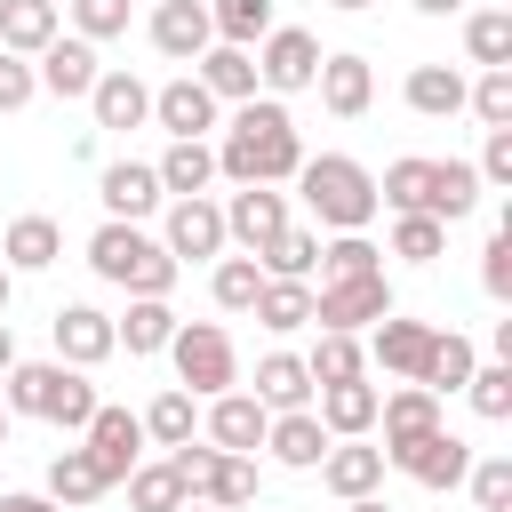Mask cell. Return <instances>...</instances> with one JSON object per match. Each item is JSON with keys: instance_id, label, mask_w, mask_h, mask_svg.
Returning <instances> with one entry per match:
<instances>
[{"instance_id": "1", "label": "cell", "mask_w": 512, "mask_h": 512, "mask_svg": "<svg viewBox=\"0 0 512 512\" xmlns=\"http://www.w3.org/2000/svg\"><path fill=\"white\" fill-rule=\"evenodd\" d=\"M296 160H304V136H296V120H288L280 96L232 104V120L216 136V176L224 184H288Z\"/></svg>"}, {"instance_id": "2", "label": "cell", "mask_w": 512, "mask_h": 512, "mask_svg": "<svg viewBox=\"0 0 512 512\" xmlns=\"http://www.w3.org/2000/svg\"><path fill=\"white\" fill-rule=\"evenodd\" d=\"M288 184L304 192V208H312L320 232H368L376 224V176L352 152H304Z\"/></svg>"}, {"instance_id": "3", "label": "cell", "mask_w": 512, "mask_h": 512, "mask_svg": "<svg viewBox=\"0 0 512 512\" xmlns=\"http://www.w3.org/2000/svg\"><path fill=\"white\" fill-rule=\"evenodd\" d=\"M88 272L104 280V288H120V296H168L176 288V256L160 248V232H144V224H120V216H104L96 232H88Z\"/></svg>"}, {"instance_id": "4", "label": "cell", "mask_w": 512, "mask_h": 512, "mask_svg": "<svg viewBox=\"0 0 512 512\" xmlns=\"http://www.w3.org/2000/svg\"><path fill=\"white\" fill-rule=\"evenodd\" d=\"M168 360H176V384H184L192 400H216V392H232V384H240V352H232L224 320H176Z\"/></svg>"}, {"instance_id": "5", "label": "cell", "mask_w": 512, "mask_h": 512, "mask_svg": "<svg viewBox=\"0 0 512 512\" xmlns=\"http://www.w3.org/2000/svg\"><path fill=\"white\" fill-rule=\"evenodd\" d=\"M80 448H88L96 480H104V488H120V480L144 464V416H136V408H112V400H96V416L80 424Z\"/></svg>"}, {"instance_id": "6", "label": "cell", "mask_w": 512, "mask_h": 512, "mask_svg": "<svg viewBox=\"0 0 512 512\" xmlns=\"http://www.w3.org/2000/svg\"><path fill=\"white\" fill-rule=\"evenodd\" d=\"M312 72H320V40L304 32V24H272L264 40H256V88L264 96H304L312 88Z\"/></svg>"}, {"instance_id": "7", "label": "cell", "mask_w": 512, "mask_h": 512, "mask_svg": "<svg viewBox=\"0 0 512 512\" xmlns=\"http://www.w3.org/2000/svg\"><path fill=\"white\" fill-rule=\"evenodd\" d=\"M384 312H400V296H392L384 272H368V280H320V288H312V328L360 336V328H376Z\"/></svg>"}, {"instance_id": "8", "label": "cell", "mask_w": 512, "mask_h": 512, "mask_svg": "<svg viewBox=\"0 0 512 512\" xmlns=\"http://www.w3.org/2000/svg\"><path fill=\"white\" fill-rule=\"evenodd\" d=\"M160 248L176 264H216L232 240H224V200L192 192V200H168V224H160Z\"/></svg>"}, {"instance_id": "9", "label": "cell", "mask_w": 512, "mask_h": 512, "mask_svg": "<svg viewBox=\"0 0 512 512\" xmlns=\"http://www.w3.org/2000/svg\"><path fill=\"white\" fill-rule=\"evenodd\" d=\"M32 72H40V96H56V104H88V88H96V40H80V32H56L40 56H32Z\"/></svg>"}, {"instance_id": "10", "label": "cell", "mask_w": 512, "mask_h": 512, "mask_svg": "<svg viewBox=\"0 0 512 512\" xmlns=\"http://www.w3.org/2000/svg\"><path fill=\"white\" fill-rule=\"evenodd\" d=\"M264 424H272V408L256 400V392H216V400H200V440H216V448H232V456H256L264 448Z\"/></svg>"}, {"instance_id": "11", "label": "cell", "mask_w": 512, "mask_h": 512, "mask_svg": "<svg viewBox=\"0 0 512 512\" xmlns=\"http://www.w3.org/2000/svg\"><path fill=\"white\" fill-rule=\"evenodd\" d=\"M48 336H56V360L64 368H104L120 344H112V312H96V304H56L48 312Z\"/></svg>"}, {"instance_id": "12", "label": "cell", "mask_w": 512, "mask_h": 512, "mask_svg": "<svg viewBox=\"0 0 512 512\" xmlns=\"http://www.w3.org/2000/svg\"><path fill=\"white\" fill-rule=\"evenodd\" d=\"M392 472H408L416 488H464V472H472V440H456L448 424H432L424 440H408V448L392 456Z\"/></svg>"}, {"instance_id": "13", "label": "cell", "mask_w": 512, "mask_h": 512, "mask_svg": "<svg viewBox=\"0 0 512 512\" xmlns=\"http://www.w3.org/2000/svg\"><path fill=\"white\" fill-rule=\"evenodd\" d=\"M152 128H168V136H208V128H224V104L200 88V72H176V80L152 88Z\"/></svg>"}, {"instance_id": "14", "label": "cell", "mask_w": 512, "mask_h": 512, "mask_svg": "<svg viewBox=\"0 0 512 512\" xmlns=\"http://www.w3.org/2000/svg\"><path fill=\"white\" fill-rule=\"evenodd\" d=\"M280 224H288V192H280V184H232V200H224V240H232V248L256 256Z\"/></svg>"}, {"instance_id": "15", "label": "cell", "mask_w": 512, "mask_h": 512, "mask_svg": "<svg viewBox=\"0 0 512 512\" xmlns=\"http://www.w3.org/2000/svg\"><path fill=\"white\" fill-rule=\"evenodd\" d=\"M312 472H320V488H328L336 504L384 496V448H368V432H360V440H328V456H320Z\"/></svg>"}, {"instance_id": "16", "label": "cell", "mask_w": 512, "mask_h": 512, "mask_svg": "<svg viewBox=\"0 0 512 512\" xmlns=\"http://www.w3.org/2000/svg\"><path fill=\"white\" fill-rule=\"evenodd\" d=\"M312 88H320V112H336V120H360V112L376 104V64H368V56H352V48H336V56H320Z\"/></svg>"}, {"instance_id": "17", "label": "cell", "mask_w": 512, "mask_h": 512, "mask_svg": "<svg viewBox=\"0 0 512 512\" xmlns=\"http://www.w3.org/2000/svg\"><path fill=\"white\" fill-rule=\"evenodd\" d=\"M96 200H104V216H120V224H144L152 208H168L152 160H112V168H96Z\"/></svg>"}, {"instance_id": "18", "label": "cell", "mask_w": 512, "mask_h": 512, "mask_svg": "<svg viewBox=\"0 0 512 512\" xmlns=\"http://www.w3.org/2000/svg\"><path fill=\"white\" fill-rule=\"evenodd\" d=\"M88 112H96V128L128 136V128H144V120H152V88H144L128 64H104V72H96V88H88Z\"/></svg>"}, {"instance_id": "19", "label": "cell", "mask_w": 512, "mask_h": 512, "mask_svg": "<svg viewBox=\"0 0 512 512\" xmlns=\"http://www.w3.org/2000/svg\"><path fill=\"white\" fill-rule=\"evenodd\" d=\"M424 352H432V320H408V312H384V320L368 328V360H376L384 376H400V384H416V368H424Z\"/></svg>"}, {"instance_id": "20", "label": "cell", "mask_w": 512, "mask_h": 512, "mask_svg": "<svg viewBox=\"0 0 512 512\" xmlns=\"http://www.w3.org/2000/svg\"><path fill=\"white\" fill-rule=\"evenodd\" d=\"M376 384L368 376H344V384H320L312 392V416L328 424V440H360V432H376Z\"/></svg>"}, {"instance_id": "21", "label": "cell", "mask_w": 512, "mask_h": 512, "mask_svg": "<svg viewBox=\"0 0 512 512\" xmlns=\"http://www.w3.org/2000/svg\"><path fill=\"white\" fill-rule=\"evenodd\" d=\"M440 424V400L424 392V384H392L384 400H376V432H384V464L408 448V440H424Z\"/></svg>"}, {"instance_id": "22", "label": "cell", "mask_w": 512, "mask_h": 512, "mask_svg": "<svg viewBox=\"0 0 512 512\" xmlns=\"http://www.w3.org/2000/svg\"><path fill=\"white\" fill-rule=\"evenodd\" d=\"M264 456L288 464V472H312V464L328 456V424H320L312 408H280V416L264 424Z\"/></svg>"}, {"instance_id": "23", "label": "cell", "mask_w": 512, "mask_h": 512, "mask_svg": "<svg viewBox=\"0 0 512 512\" xmlns=\"http://www.w3.org/2000/svg\"><path fill=\"white\" fill-rule=\"evenodd\" d=\"M208 40H216L208 32V0H152V48L168 64H192Z\"/></svg>"}, {"instance_id": "24", "label": "cell", "mask_w": 512, "mask_h": 512, "mask_svg": "<svg viewBox=\"0 0 512 512\" xmlns=\"http://www.w3.org/2000/svg\"><path fill=\"white\" fill-rule=\"evenodd\" d=\"M192 72H200V88H208L216 104H248V96H256V48L208 40V48L192 56Z\"/></svg>"}, {"instance_id": "25", "label": "cell", "mask_w": 512, "mask_h": 512, "mask_svg": "<svg viewBox=\"0 0 512 512\" xmlns=\"http://www.w3.org/2000/svg\"><path fill=\"white\" fill-rule=\"evenodd\" d=\"M152 176H160L168 200H192V192L216 184V144H208V136H168V152L152 160Z\"/></svg>"}, {"instance_id": "26", "label": "cell", "mask_w": 512, "mask_h": 512, "mask_svg": "<svg viewBox=\"0 0 512 512\" xmlns=\"http://www.w3.org/2000/svg\"><path fill=\"white\" fill-rule=\"evenodd\" d=\"M168 336H176V304H168V296H128V312L112 320V344H120L128 360L168 352Z\"/></svg>"}, {"instance_id": "27", "label": "cell", "mask_w": 512, "mask_h": 512, "mask_svg": "<svg viewBox=\"0 0 512 512\" xmlns=\"http://www.w3.org/2000/svg\"><path fill=\"white\" fill-rule=\"evenodd\" d=\"M192 496H200V504H216V512H240V504H256V456L208 448V464L192 472Z\"/></svg>"}, {"instance_id": "28", "label": "cell", "mask_w": 512, "mask_h": 512, "mask_svg": "<svg viewBox=\"0 0 512 512\" xmlns=\"http://www.w3.org/2000/svg\"><path fill=\"white\" fill-rule=\"evenodd\" d=\"M64 256V224L56 216H16L8 232H0V264L8 272H48Z\"/></svg>"}, {"instance_id": "29", "label": "cell", "mask_w": 512, "mask_h": 512, "mask_svg": "<svg viewBox=\"0 0 512 512\" xmlns=\"http://www.w3.org/2000/svg\"><path fill=\"white\" fill-rule=\"evenodd\" d=\"M56 32H64V8L56 0H0V48L8 56H40Z\"/></svg>"}, {"instance_id": "30", "label": "cell", "mask_w": 512, "mask_h": 512, "mask_svg": "<svg viewBox=\"0 0 512 512\" xmlns=\"http://www.w3.org/2000/svg\"><path fill=\"white\" fill-rule=\"evenodd\" d=\"M400 96H408V112H424V120H456V112H464V72H456V64H408Z\"/></svg>"}, {"instance_id": "31", "label": "cell", "mask_w": 512, "mask_h": 512, "mask_svg": "<svg viewBox=\"0 0 512 512\" xmlns=\"http://www.w3.org/2000/svg\"><path fill=\"white\" fill-rule=\"evenodd\" d=\"M256 264H264V280H312V272H320V232H312V224H280V232L256 248Z\"/></svg>"}, {"instance_id": "32", "label": "cell", "mask_w": 512, "mask_h": 512, "mask_svg": "<svg viewBox=\"0 0 512 512\" xmlns=\"http://www.w3.org/2000/svg\"><path fill=\"white\" fill-rule=\"evenodd\" d=\"M472 336H456V328H432V352H424V368H416V384L432 392V400H448V392H464V376H472Z\"/></svg>"}, {"instance_id": "33", "label": "cell", "mask_w": 512, "mask_h": 512, "mask_svg": "<svg viewBox=\"0 0 512 512\" xmlns=\"http://www.w3.org/2000/svg\"><path fill=\"white\" fill-rule=\"evenodd\" d=\"M256 400L280 416V408H312V368L304 352H264L256 360Z\"/></svg>"}, {"instance_id": "34", "label": "cell", "mask_w": 512, "mask_h": 512, "mask_svg": "<svg viewBox=\"0 0 512 512\" xmlns=\"http://www.w3.org/2000/svg\"><path fill=\"white\" fill-rule=\"evenodd\" d=\"M472 208H480V168H472V160H432V192H424V216L456 224V216H472Z\"/></svg>"}, {"instance_id": "35", "label": "cell", "mask_w": 512, "mask_h": 512, "mask_svg": "<svg viewBox=\"0 0 512 512\" xmlns=\"http://www.w3.org/2000/svg\"><path fill=\"white\" fill-rule=\"evenodd\" d=\"M56 384H64V360H16L0 376V400H8V416H48Z\"/></svg>"}, {"instance_id": "36", "label": "cell", "mask_w": 512, "mask_h": 512, "mask_svg": "<svg viewBox=\"0 0 512 512\" xmlns=\"http://www.w3.org/2000/svg\"><path fill=\"white\" fill-rule=\"evenodd\" d=\"M136 416H144V440H152V448H184V440L200 432V400H192L184 384L152 392V408H136Z\"/></svg>"}, {"instance_id": "37", "label": "cell", "mask_w": 512, "mask_h": 512, "mask_svg": "<svg viewBox=\"0 0 512 512\" xmlns=\"http://www.w3.org/2000/svg\"><path fill=\"white\" fill-rule=\"evenodd\" d=\"M248 312H256L272 336H296V328H312V280H264Z\"/></svg>"}, {"instance_id": "38", "label": "cell", "mask_w": 512, "mask_h": 512, "mask_svg": "<svg viewBox=\"0 0 512 512\" xmlns=\"http://www.w3.org/2000/svg\"><path fill=\"white\" fill-rule=\"evenodd\" d=\"M304 368H312V392H320V384H344V376H368V344L344 336V328H320L312 352H304Z\"/></svg>"}, {"instance_id": "39", "label": "cell", "mask_w": 512, "mask_h": 512, "mask_svg": "<svg viewBox=\"0 0 512 512\" xmlns=\"http://www.w3.org/2000/svg\"><path fill=\"white\" fill-rule=\"evenodd\" d=\"M40 496H48V504H64V512H72V504H96V496H104V480H96L88 448H56V456H48V488H40Z\"/></svg>"}, {"instance_id": "40", "label": "cell", "mask_w": 512, "mask_h": 512, "mask_svg": "<svg viewBox=\"0 0 512 512\" xmlns=\"http://www.w3.org/2000/svg\"><path fill=\"white\" fill-rule=\"evenodd\" d=\"M272 24H280V8H272V0H208V32H216V40H232V48H256Z\"/></svg>"}, {"instance_id": "41", "label": "cell", "mask_w": 512, "mask_h": 512, "mask_svg": "<svg viewBox=\"0 0 512 512\" xmlns=\"http://www.w3.org/2000/svg\"><path fill=\"white\" fill-rule=\"evenodd\" d=\"M120 488H128V512H176V504H184V472H176L168 456L136 464V472L120 480Z\"/></svg>"}, {"instance_id": "42", "label": "cell", "mask_w": 512, "mask_h": 512, "mask_svg": "<svg viewBox=\"0 0 512 512\" xmlns=\"http://www.w3.org/2000/svg\"><path fill=\"white\" fill-rule=\"evenodd\" d=\"M464 56L488 72V64H512V8H472L464 16Z\"/></svg>"}, {"instance_id": "43", "label": "cell", "mask_w": 512, "mask_h": 512, "mask_svg": "<svg viewBox=\"0 0 512 512\" xmlns=\"http://www.w3.org/2000/svg\"><path fill=\"white\" fill-rule=\"evenodd\" d=\"M368 272H384V248H376L368 232H336V240H320V280H368Z\"/></svg>"}, {"instance_id": "44", "label": "cell", "mask_w": 512, "mask_h": 512, "mask_svg": "<svg viewBox=\"0 0 512 512\" xmlns=\"http://www.w3.org/2000/svg\"><path fill=\"white\" fill-rule=\"evenodd\" d=\"M256 288H264V264L240 248V256H216V272H208V296H216V312H248L256 304Z\"/></svg>"}, {"instance_id": "45", "label": "cell", "mask_w": 512, "mask_h": 512, "mask_svg": "<svg viewBox=\"0 0 512 512\" xmlns=\"http://www.w3.org/2000/svg\"><path fill=\"white\" fill-rule=\"evenodd\" d=\"M464 112L480 128H512V64H488L480 80H464Z\"/></svg>"}, {"instance_id": "46", "label": "cell", "mask_w": 512, "mask_h": 512, "mask_svg": "<svg viewBox=\"0 0 512 512\" xmlns=\"http://www.w3.org/2000/svg\"><path fill=\"white\" fill-rule=\"evenodd\" d=\"M464 400H472V416L504 424V416H512V360H472V376H464Z\"/></svg>"}, {"instance_id": "47", "label": "cell", "mask_w": 512, "mask_h": 512, "mask_svg": "<svg viewBox=\"0 0 512 512\" xmlns=\"http://www.w3.org/2000/svg\"><path fill=\"white\" fill-rule=\"evenodd\" d=\"M392 256L400 264H440L448 256V224L440 216H392Z\"/></svg>"}, {"instance_id": "48", "label": "cell", "mask_w": 512, "mask_h": 512, "mask_svg": "<svg viewBox=\"0 0 512 512\" xmlns=\"http://www.w3.org/2000/svg\"><path fill=\"white\" fill-rule=\"evenodd\" d=\"M96 416V384H88V368H64V384H56V400H48V424L56 432H80Z\"/></svg>"}, {"instance_id": "49", "label": "cell", "mask_w": 512, "mask_h": 512, "mask_svg": "<svg viewBox=\"0 0 512 512\" xmlns=\"http://www.w3.org/2000/svg\"><path fill=\"white\" fill-rule=\"evenodd\" d=\"M464 488H472L480 512H512V456H472Z\"/></svg>"}, {"instance_id": "50", "label": "cell", "mask_w": 512, "mask_h": 512, "mask_svg": "<svg viewBox=\"0 0 512 512\" xmlns=\"http://www.w3.org/2000/svg\"><path fill=\"white\" fill-rule=\"evenodd\" d=\"M480 288L496 296V304H512V216L488 232V248H480Z\"/></svg>"}, {"instance_id": "51", "label": "cell", "mask_w": 512, "mask_h": 512, "mask_svg": "<svg viewBox=\"0 0 512 512\" xmlns=\"http://www.w3.org/2000/svg\"><path fill=\"white\" fill-rule=\"evenodd\" d=\"M128 8L136 0H72V32L80 40H120L128 32Z\"/></svg>"}, {"instance_id": "52", "label": "cell", "mask_w": 512, "mask_h": 512, "mask_svg": "<svg viewBox=\"0 0 512 512\" xmlns=\"http://www.w3.org/2000/svg\"><path fill=\"white\" fill-rule=\"evenodd\" d=\"M472 168H480V192H512V128H488Z\"/></svg>"}, {"instance_id": "53", "label": "cell", "mask_w": 512, "mask_h": 512, "mask_svg": "<svg viewBox=\"0 0 512 512\" xmlns=\"http://www.w3.org/2000/svg\"><path fill=\"white\" fill-rule=\"evenodd\" d=\"M40 96V72H32V56H8L0 48V112H24Z\"/></svg>"}, {"instance_id": "54", "label": "cell", "mask_w": 512, "mask_h": 512, "mask_svg": "<svg viewBox=\"0 0 512 512\" xmlns=\"http://www.w3.org/2000/svg\"><path fill=\"white\" fill-rule=\"evenodd\" d=\"M0 512H64V504H48L40 488H16V496H0Z\"/></svg>"}, {"instance_id": "55", "label": "cell", "mask_w": 512, "mask_h": 512, "mask_svg": "<svg viewBox=\"0 0 512 512\" xmlns=\"http://www.w3.org/2000/svg\"><path fill=\"white\" fill-rule=\"evenodd\" d=\"M408 8H416V16H464L472 0H408Z\"/></svg>"}, {"instance_id": "56", "label": "cell", "mask_w": 512, "mask_h": 512, "mask_svg": "<svg viewBox=\"0 0 512 512\" xmlns=\"http://www.w3.org/2000/svg\"><path fill=\"white\" fill-rule=\"evenodd\" d=\"M16 368V328H8V312H0V376Z\"/></svg>"}, {"instance_id": "57", "label": "cell", "mask_w": 512, "mask_h": 512, "mask_svg": "<svg viewBox=\"0 0 512 512\" xmlns=\"http://www.w3.org/2000/svg\"><path fill=\"white\" fill-rule=\"evenodd\" d=\"M344 512H392V504H384V496H352Z\"/></svg>"}, {"instance_id": "58", "label": "cell", "mask_w": 512, "mask_h": 512, "mask_svg": "<svg viewBox=\"0 0 512 512\" xmlns=\"http://www.w3.org/2000/svg\"><path fill=\"white\" fill-rule=\"evenodd\" d=\"M328 8H336V16H360V8H376V0H328Z\"/></svg>"}, {"instance_id": "59", "label": "cell", "mask_w": 512, "mask_h": 512, "mask_svg": "<svg viewBox=\"0 0 512 512\" xmlns=\"http://www.w3.org/2000/svg\"><path fill=\"white\" fill-rule=\"evenodd\" d=\"M8 296H16V272H8V264H0V312H8Z\"/></svg>"}, {"instance_id": "60", "label": "cell", "mask_w": 512, "mask_h": 512, "mask_svg": "<svg viewBox=\"0 0 512 512\" xmlns=\"http://www.w3.org/2000/svg\"><path fill=\"white\" fill-rule=\"evenodd\" d=\"M8 432H16V416H8V400H0V448H8Z\"/></svg>"}, {"instance_id": "61", "label": "cell", "mask_w": 512, "mask_h": 512, "mask_svg": "<svg viewBox=\"0 0 512 512\" xmlns=\"http://www.w3.org/2000/svg\"><path fill=\"white\" fill-rule=\"evenodd\" d=\"M176 512H216V504H200V496H184V504H176Z\"/></svg>"}]
</instances>
